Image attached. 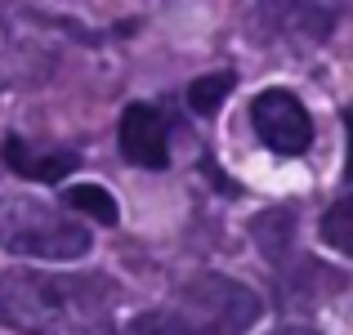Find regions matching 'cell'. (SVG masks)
Listing matches in <instances>:
<instances>
[{
	"instance_id": "1",
	"label": "cell",
	"mask_w": 353,
	"mask_h": 335,
	"mask_svg": "<svg viewBox=\"0 0 353 335\" xmlns=\"http://www.w3.org/2000/svg\"><path fill=\"white\" fill-rule=\"evenodd\" d=\"M112 282L94 273H18L0 277V322L23 335H112Z\"/></svg>"
},
{
	"instance_id": "2",
	"label": "cell",
	"mask_w": 353,
	"mask_h": 335,
	"mask_svg": "<svg viewBox=\"0 0 353 335\" xmlns=\"http://www.w3.org/2000/svg\"><path fill=\"white\" fill-rule=\"evenodd\" d=\"M0 246L27 259H77L90 250V232L36 197H0Z\"/></svg>"
},
{
	"instance_id": "3",
	"label": "cell",
	"mask_w": 353,
	"mask_h": 335,
	"mask_svg": "<svg viewBox=\"0 0 353 335\" xmlns=\"http://www.w3.org/2000/svg\"><path fill=\"white\" fill-rule=\"evenodd\" d=\"M183 318L201 335H237L259 318V300L250 286L219 273H197L183 286Z\"/></svg>"
},
{
	"instance_id": "4",
	"label": "cell",
	"mask_w": 353,
	"mask_h": 335,
	"mask_svg": "<svg viewBox=\"0 0 353 335\" xmlns=\"http://www.w3.org/2000/svg\"><path fill=\"white\" fill-rule=\"evenodd\" d=\"M336 0H259L255 32L273 45H318L336 27Z\"/></svg>"
},
{
	"instance_id": "5",
	"label": "cell",
	"mask_w": 353,
	"mask_h": 335,
	"mask_svg": "<svg viewBox=\"0 0 353 335\" xmlns=\"http://www.w3.org/2000/svg\"><path fill=\"white\" fill-rule=\"evenodd\" d=\"M54 72V41L27 18L0 14V90L41 85Z\"/></svg>"
},
{
	"instance_id": "6",
	"label": "cell",
	"mask_w": 353,
	"mask_h": 335,
	"mask_svg": "<svg viewBox=\"0 0 353 335\" xmlns=\"http://www.w3.org/2000/svg\"><path fill=\"white\" fill-rule=\"evenodd\" d=\"M250 125L277 156H300L313 143V121L291 90H264L250 103Z\"/></svg>"
},
{
	"instance_id": "7",
	"label": "cell",
	"mask_w": 353,
	"mask_h": 335,
	"mask_svg": "<svg viewBox=\"0 0 353 335\" xmlns=\"http://www.w3.org/2000/svg\"><path fill=\"white\" fill-rule=\"evenodd\" d=\"M121 152L125 161L148 165V170H161L170 161V130H165V116L152 103H134L121 116Z\"/></svg>"
},
{
	"instance_id": "8",
	"label": "cell",
	"mask_w": 353,
	"mask_h": 335,
	"mask_svg": "<svg viewBox=\"0 0 353 335\" xmlns=\"http://www.w3.org/2000/svg\"><path fill=\"white\" fill-rule=\"evenodd\" d=\"M5 161H9V170H18L23 179L59 183V179H68V170L77 165V156H72V152H50V156H41V152H32L23 139H5Z\"/></svg>"
},
{
	"instance_id": "9",
	"label": "cell",
	"mask_w": 353,
	"mask_h": 335,
	"mask_svg": "<svg viewBox=\"0 0 353 335\" xmlns=\"http://www.w3.org/2000/svg\"><path fill=\"white\" fill-rule=\"evenodd\" d=\"M63 201H68V210H81V215H90V219H99V223H117L121 219L112 192L99 188V183H77V188H63Z\"/></svg>"
},
{
	"instance_id": "10",
	"label": "cell",
	"mask_w": 353,
	"mask_h": 335,
	"mask_svg": "<svg viewBox=\"0 0 353 335\" xmlns=\"http://www.w3.org/2000/svg\"><path fill=\"white\" fill-rule=\"evenodd\" d=\"M322 241H327V246H336L340 255L353 259V197L336 201V206L322 215Z\"/></svg>"
},
{
	"instance_id": "11",
	"label": "cell",
	"mask_w": 353,
	"mask_h": 335,
	"mask_svg": "<svg viewBox=\"0 0 353 335\" xmlns=\"http://www.w3.org/2000/svg\"><path fill=\"white\" fill-rule=\"evenodd\" d=\"M117 335H201V331L192 327L183 313H161L157 309V313H139V318Z\"/></svg>"
},
{
	"instance_id": "12",
	"label": "cell",
	"mask_w": 353,
	"mask_h": 335,
	"mask_svg": "<svg viewBox=\"0 0 353 335\" xmlns=\"http://www.w3.org/2000/svg\"><path fill=\"white\" fill-rule=\"evenodd\" d=\"M233 90V72H210V77H197L192 81V90H188V108L192 112H215L219 103H224V94Z\"/></svg>"
},
{
	"instance_id": "13",
	"label": "cell",
	"mask_w": 353,
	"mask_h": 335,
	"mask_svg": "<svg viewBox=\"0 0 353 335\" xmlns=\"http://www.w3.org/2000/svg\"><path fill=\"white\" fill-rule=\"evenodd\" d=\"M345 130H349V165H345V179L353 183V108L345 112Z\"/></svg>"
},
{
	"instance_id": "14",
	"label": "cell",
	"mask_w": 353,
	"mask_h": 335,
	"mask_svg": "<svg viewBox=\"0 0 353 335\" xmlns=\"http://www.w3.org/2000/svg\"><path fill=\"white\" fill-rule=\"evenodd\" d=\"M277 335H318V331H277Z\"/></svg>"
}]
</instances>
